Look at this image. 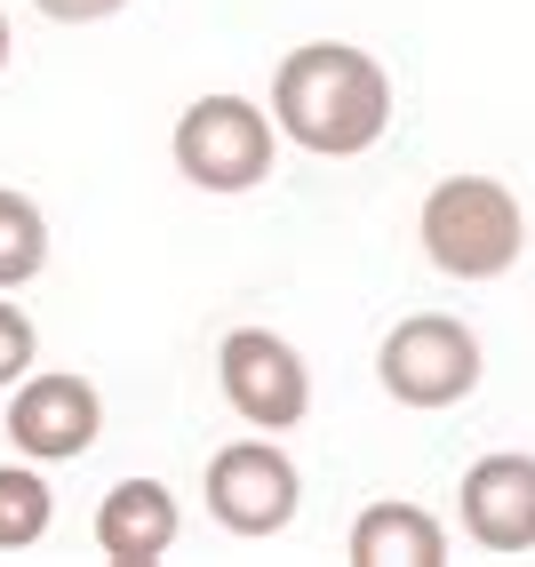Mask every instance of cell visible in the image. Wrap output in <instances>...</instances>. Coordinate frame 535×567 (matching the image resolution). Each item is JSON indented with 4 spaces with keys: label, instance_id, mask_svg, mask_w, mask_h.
I'll list each match as a JSON object with an SVG mask.
<instances>
[{
    "label": "cell",
    "instance_id": "cell-6",
    "mask_svg": "<svg viewBox=\"0 0 535 567\" xmlns=\"http://www.w3.org/2000/svg\"><path fill=\"white\" fill-rule=\"evenodd\" d=\"M303 504V480L272 440H233L208 456V519L233 536H280Z\"/></svg>",
    "mask_w": 535,
    "mask_h": 567
},
{
    "label": "cell",
    "instance_id": "cell-9",
    "mask_svg": "<svg viewBox=\"0 0 535 567\" xmlns=\"http://www.w3.org/2000/svg\"><path fill=\"white\" fill-rule=\"evenodd\" d=\"M176 527H184V512L161 480H121L96 504V551L112 567H152V559L176 551Z\"/></svg>",
    "mask_w": 535,
    "mask_h": 567
},
{
    "label": "cell",
    "instance_id": "cell-10",
    "mask_svg": "<svg viewBox=\"0 0 535 567\" xmlns=\"http://www.w3.org/2000/svg\"><path fill=\"white\" fill-rule=\"evenodd\" d=\"M447 527L424 504H368L352 519V567H440Z\"/></svg>",
    "mask_w": 535,
    "mask_h": 567
},
{
    "label": "cell",
    "instance_id": "cell-4",
    "mask_svg": "<svg viewBox=\"0 0 535 567\" xmlns=\"http://www.w3.org/2000/svg\"><path fill=\"white\" fill-rule=\"evenodd\" d=\"M375 375L400 408H455L480 392V336L447 312H415L375 344Z\"/></svg>",
    "mask_w": 535,
    "mask_h": 567
},
{
    "label": "cell",
    "instance_id": "cell-7",
    "mask_svg": "<svg viewBox=\"0 0 535 567\" xmlns=\"http://www.w3.org/2000/svg\"><path fill=\"white\" fill-rule=\"evenodd\" d=\"M104 432V400L89 375H17V408H9V440H17V456L32 464H72V456H89Z\"/></svg>",
    "mask_w": 535,
    "mask_h": 567
},
{
    "label": "cell",
    "instance_id": "cell-13",
    "mask_svg": "<svg viewBox=\"0 0 535 567\" xmlns=\"http://www.w3.org/2000/svg\"><path fill=\"white\" fill-rule=\"evenodd\" d=\"M32 352H41V336H32V320L17 305H0V384H17V375L32 368Z\"/></svg>",
    "mask_w": 535,
    "mask_h": 567
},
{
    "label": "cell",
    "instance_id": "cell-1",
    "mask_svg": "<svg viewBox=\"0 0 535 567\" xmlns=\"http://www.w3.org/2000/svg\"><path fill=\"white\" fill-rule=\"evenodd\" d=\"M272 128L320 161H352L392 128V81L352 41H303L272 72Z\"/></svg>",
    "mask_w": 535,
    "mask_h": 567
},
{
    "label": "cell",
    "instance_id": "cell-8",
    "mask_svg": "<svg viewBox=\"0 0 535 567\" xmlns=\"http://www.w3.org/2000/svg\"><path fill=\"white\" fill-rule=\"evenodd\" d=\"M455 512L480 551H535V456H480L455 487Z\"/></svg>",
    "mask_w": 535,
    "mask_h": 567
},
{
    "label": "cell",
    "instance_id": "cell-11",
    "mask_svg": "<svg viewBox=\"0 0 535 567\" xmlns=\"http://www.w3.org/2000/svg\"><path fill=\"white\" fill-rule=\"evenodd\" d=\"M41 264H49V216H41V200H24V193L0 184V288L41 280Z\"/></svg>",
    "mask_w": 535,
    "mask_h": 567
},
{
    "label": "cell",
    "instance_id": "cell-14",
    "mask_svg": "<svg viewBox=\"0 0 535 567\" xmlns=\"http://www.w3.org/2000/svg\"><path fill=\"white\" fill-rule=\"evenodd\" d=\"M49 24H104V17H121L128 0H32Z\"/></svg>",
    "mask_w": 535,
    "mask_h": 567
},
{
    "label": "cell",
    "instance_id": "cell-12",
    "mask_svg": "<svg viewBox=\"0 0 535 567\" xmlns=\"http://www.w3.org/2000/svg\"><path fill=\"white\" fill-rule=\"evenodd\" d=\"M56 519V496L32 464H0V551H32Z\"/></svg>",
    "mask_w": 535,
    "mask_h": 567
},
{
    "label": "cell",
    "instance_id": "cell-3",
    "mask_svg": "<svg viewBox=\"0 0 535 567\" xmlns=\"http://www.w3.org/2000/svg\"><path fill=\"white\" fill-rule=\"evenodd\" d=\"M176 168L200 193H256L272 176V112L248 96H200L176 121Z\"/></svg>",
    "mask_w": 535,
    "mask_h": 567
},
{
    "label": "cell",
    "instance_id": "cell-15",
    "mask_svg": "<svg viewBox=\"0 0 535 567\" xmlns=\"http://www.w3.org/2000/svg\"><path fill=\"white\" fill-rule=\"evenodd\" d=\"M0 72H9V17H0Z\"/></svg>",
    "mask_w": 535,
    "mask_h": 567
},
{
    "label": "cell",
    "instance_id": "cell-2",
    "mask_svg": "<svg viewBox=\"0 0 535 567\" xmlns=\"http://www.w3.org/2000/svg\"><path fill=\"white\" fill-rule=\"evenodd\" d=\"M415 233H424V256L447 280H504L527 248V208L495 176H440L424 193Z\"/></svg>",
    "mask_w": 535,
    "mask_h": 567
},
{
    "label": "cell",
    "instance_id": "cell-5",
    "mask_svg": "<svg viewBox=\"0 0 535 567\" xmlns=\"http://www.w3.org/2000/svg\"><path fill=\"white\" fill-rule=\"evenodd\" d=\"M216 384L248 432H296L312 415V368L272 328H233L216 352Z\"/></svg>",
    "mask_w": 535,
    "mask_h": 567
}]
</instances>
